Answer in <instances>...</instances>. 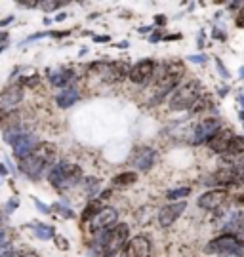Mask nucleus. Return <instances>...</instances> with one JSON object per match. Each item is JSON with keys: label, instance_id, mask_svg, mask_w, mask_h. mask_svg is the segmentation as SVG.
Returning a JSON list of instances; mask_svg holds the SVG:
<instances>
[{"label": "nucleus", "instance_id": "f257e3e1", "mask_svg": "<svg viewBox=\"0 0 244 257\" xmlns=\"http://www.w3.org/2000/svg\"><path fill=\"white\" fill-rule=\"evenodd\" d=\"M55 158H57V147H55L54 143L40 141L33 155H29L19 160V172L23 175H27L31 181H38L50 166L54 168L57 164Z\"/></svg>", "mask_w": 244, "mask_h": 257}, {"label": "nucleus", "instance_id": "f03ea898", "mask_svg": "<svg viewBox=\"0 0 244 257\" xmlns=\"http://www.w3.org/2000/svg\"><path fill=\"white\" fill-rule=\"evenodd\" d=\"M185 74V65L181 61H172V63L162 65V74L158 82L154 86V97L151 99V107L160 103L168 93L176 92L181 86V78Z\"/></svg>", "mask_w": 244, "mask_h": 257}, {"label": "nucleus", "instance_id": "7ed1b4c3", "mask_svg": "<svg viewBox=\"0 0 244 257\" xmlns=\"http://www.w3.org/2000/svg\"><path fill=\"white\" fill-rule=\"evenodd\" d=\"M48 181L57 191H65V189H72V187L80 185L84 181V172L78 164H71V162L61 160L50 170Z\"/></svg>", "mask_w": 244, "mask_h": 257}, {"label": "nucleus", "instance_id": "20e7f679", "mask_svg": "<svg viewBox=\"0 0 244 257\" xmlns=\"http://www.w3.org/2000/svg\"><path fill=\"white\" fill-rule=\"evenodd\" d=\"M130 242V227L126 223H117L115 227L103 230L96 238V246L103 253H120Z\"/></svg>", "mask_w": 244, "mask_h": 257}, {"label": "nucleus", "instance_id": "39448f33", "mask_svg": "<svg viewBox=\"0 0 244 257\" xmlns=\"http://www.w3.org/2000/svg\"><path fill=\"white\" fill-rule=\"evenodd\" d=\"M200 92H202V84L199 80H187V82H183L172 93V97H170V109L191 110L195 107V103L200 99Z\"/></svg>", "mask_w": 244, "mask_h": 257}, {"label": "nucleus", "instance_id": "423d86ee", "mask_svg": "<svg viewBox=\"0 0 244 257\" xmlns=\"http://www.w3.org/2000/svg\"><path fill=\"white\" fill-rule=\"evenodd\" d=\"M204 253H208V255L244 257V242L233 236V234H219L204 246Z\"/></svg>", "mask_w": 244, "mask_h": 257}, {"label": "nucleus", "instance_id": "0eeeda50", "mask_svg": "<svg viewBox=\"0 0 244 257\" xmlns=\"http://www.w3.org/2000/svg\"><path fill=\"white\" fill-rule=\"evenodd\" d=\"M132 67L128 61H98L90 65V73H96L105 82H120L128 78Z\"/></svg>", "mask_w": 244, "mask_h": 257}, {"label": "nucleus", "instance_id": "6e6552de", "mask_svg": "<svg viewBox=\"0 0 244 257\" xmlns=\"http://www.w3.org/2000/svg\"><path fill=\"white\" fill-rule=\"evenodd\" d=\"M223 128V122L217 116H208V118L200 120L199 124L193 128V134H191V145H202V143H208V139Z\"/></svg>", "mask_w": 244, "mask_h": 257}, {"label": "nucleus", "instance_id": "1a4fd4ad", "mask_svg": "<svg viewBox=\"0 0 244 257\" xmlns=\"http://www.w3.org/2000/svg\"><path fill=\"white\" fill-rule=\"evenodd\" d=\"M204 183L212 185V189H227L231 185H242L238 172L235 168H229V166H219L214 174L204 179Z\"/></svg>", "mask_w": 244, "mask_h": 257}, {"label": "nucleus", "instance_id": "9d476101", "mask_svg": "<svg viewBox=\"0 0 244 257\" xmlns=\"http://www.w3.org/2000/svg\"><path fill=\"white\" fill-rule=\"evenodd\" d=\"M227 196H229L227 189H210V191L202 193L197 198V206H199L200 210H206V211L219 210L225 204Z\"/></svg>", "mask_w": 244, "mask_h": 257}, {"label": "nucleus", "instance_id": "9b49d317", "mask_svg": "<svg viewBox=\"0 0 244 257\" xmlns=\"http://www.w3.org/2000/svg\"><path fill=\"white\" fill-rule=\"evenodd\" d=\"M153 253V244L147 234H136L124 248V257H151Z\"/></svg>", "mask_w": 244, "mask_h": 257}, {"label": "nucleus", "instance_id": "f8f14e48", "mask_svg": "<svg viewBox=\"0 0 244 257\" xmlns=\"http://www.w3.org/2000/svg\"><path fill=\"white\" fill-rule=\"evenodd\" d=\"M117 223H118V210L117 208H111V206H105V208L96 215V219L90 221V230L94 234H100L103 230L115 227Z\"/></svg>", "mask_w": 244, "mask_h": 257}, {"label": "nucleus", "instance_id": "ddd939ff", "mask_svg": "<svg viewBox=\"0 0 244 257\" xmlns=\"http://www.w3.org/2000/svg\"><path fill=\"white\" fill-rule=\"evenodd\" d=\"M185 210H187V202L185 200H181V202H170L168 206H162L160 211H158V225L162 229L172 227L174 223L183 215Z\"/></svg>", "mask_w": 244, "mask_h": 257}, {"label": "nucleus", "instance_id": "4468645a", "mask_svg": "<svg viewBox=\"0 0 244 257\" xmlns=\"http://www.w3.org/2000/svg\"><path fill=\"white\" fill-rule=\"evenodd\" d=\"M154 71H156V63L147 57V59H141L136 65H132V71L128 74V78L134 84H147L153 78Z\"/></svg>", "mask_w": 244, "mask_h": 257}, {"label": "nucleus", "instance_id": "2eb2a0df", "mask_svg": "<svg viewBox=\"0 0 244 257\" xmlns=\"http://www.w3.org/2000/svg\"><path fill=\"white\" fill-rule=\"evenodd\" d=\"M233 139H235V132L229 128H221L219 132H216L212 138L208 139V149L210 151H214L217 155H225L227 149L231 147V143H233Z\"/></svg>", "mask_w": 244, "mask_h": 257}, {"label": "nucleus", "instance_id": "dca6fc26", "mask_svg": "<svg viewBox=\"0 0 244 257\" xmlns=\"http://www.w3.org/2000/svg\"><path fill=\"white\" fill-rule=\"evenodd\" d=\"M23 101V86L12 84L6 90L0 92V110H14Z\"/></svg>", "mask_w": 244, "mask_h": 257}, {"label": "nucleus", "instance_id": "f3484780", "mask_svg": "<svg viewBox=\"0 0 244 257\" xmlns=\"http://www.w3.org/2000/svg\"><path fill=\"white\" fill-rule=\"evenodd\" d=\"M156 162V151L153 147H139L134 151L132 164L137 172H149Z\"/></svg>", "mask_w": 244, "mask_h": 257}, {"label": "nucleus", "instance_id": "a211bd4d", "mask_svg": "<svg viewBox=\"0 0 244 257\" xmlns=\"http://www.w3.org/2000/svg\"><path fill=\"white\" fill-rule=\"evenodd\" d=\"M38 138H36L35 134H31V132H25L21 138L14 143V156L18 158V160H21V158H25V156L33 155L35 153V149L38 147Z\"/></svg>", "mask_w": 244, "mask_h": 257}, {"label": "nucleus", "instance_id": "6ab92c4d", "mask_svg": "<svg viewBox=\"0 0 244 257\" xmlns=\"http://www.w3.org/2000/svg\"><path fill=\"white\" fill-rule=\"evenodd\" d=\"M80 101V93L74 86H69V88H63L61 92L55 93V105L59 109H69L74 103Z\"/></svg>", "mask_w": 244, "mask_h": 257}, {"label": "nucleus", "instance_id": "aec40b11", "mask_svg": "<svg viewBox=\"0 0 244 257\" xmlns=\"http://www.w3.org/2000/svg\"><path fill=\"white\" fill-rule=\"evenodd\" d=\"M50 84L55 86V88H69L72 86V82L76 80V74L72 73V71H67V69H61V71H54V73H50Z\"/></svg>", "mask_w": 244, "mask_h": 257}, {"label": "nucleus", "instance_id": "412c9836", "mask_svg": "<svg viewBox=\"0 0 244 257\" xmlns=\"http://www.w3.org/2000/svg\"><path fill=\"white\" fill-rule=\"evenodd\" d=\"M103 208H105V206L101 204L100 198H94V200H90V202L86 204V208H84V211H82V215H80L82 223L94 221V219H96V215H98V213H100Z\"/></svg>", "mask_w": 244, "mask_h": 257}, {"label": "nucleus", "instance_id": "4be33fe9", "mask_svg": "<svg viewBox=\"0 0 244 257\" xmlns=\"http://www.w3.org/2000/svg\"><path fill=\"white\" fill-rule=\"evenodd\" d=\"M136 181H137V172H122V174H117L111 179L113 187H130V185H134Z\"/></svg>", "mask_w": 244, "mask_h": 257}, {"label": "nucleus", "instance_id": "5701e85b", "mask_svg": "<svg viewBox=\"0 0 244 257\" xmlns=\"http://www.w3.org/2000/svg\"><path fill=\"white\" fill-rule=\"evenodd\" d=\"M82 185H84V191H86V194L90 196V200H94V198H98V196H100L101 179H98V177H84Z\"/></svg>", "mask_w": 244, "mask_h": 257}, {"label": "nucleus", "instance_id": "b1692460", "mask_svg": "<svg viewBox=\"0 0 244 257\" xmlns=\"http://www.w3.org/2000/svg\"><path fill=\"white\" fill-rule=\"evenodd\" d=\"M31 229L35 232V236H38L40 240H52L55 236V227L46 225V223H35Z\"/></svg>", "mask_w": 244, "mask_h": 257}, {"label": "nucleus", "instance_id": "393cba45", "mask_svg": "<svg viewBox=\"0 0 244 257\" xmlns=\"http://www.w3.org/2000/svg\"><path fill=\"white\" fill-rule=\"evenodd\" d=\"M23 134H25V130L21 128L19 124H14V126H8V128L4 130V138L2 139H4V143H8L10 147H14V143H16Z\"/></svg>", "mask_w": 244, "mask_h": 257}, {"label": "nucleus", "instance_id": "a878e982", "mask_svg": "<svg viewBox=\"0 0 244 257\" xmlns=\"http://www.w3.org/2000/svg\"><path fill=\"white\" fill-rule=\"evenodd\" d=\"M191 193H193L191 187H178V189H170V191L166 193V198H168L170 202H181V200H185L187 196H191Z\"/></svg>", "mask_w": 244, "mask_h": 257}, {"label": "nucleus", "instance_id": "bb28decb", "mask_svg": "<svg viewBox=\"0 0 244 257\" xmlns=\"http://www.w3.org/2000/svg\"><path fill=\"white\" fill-rule=\"evenodd\" d=\"M52 210L57 211V213H59L61 217H65V219H74V217H76V213H74L69 206H65V204H61V202L52 204Z\"/></svg>", "mask_w": 244, "mask_h": 257}, {"label": "nucleus", "instance_id": "cd10ccee", "mask_svg": "<svg viewBox=\"0 0 244 257\" xmlns=\"http://www.w3.org/2000/svg\"><path fill=\"white\" fill-rule=\"evenodd\" d=\"M19 84L23 86V88H35L40 84V76L36 73L33 74H21V78H19Z\"/></svg>", "mask_w": 244, "mask_h": 257}, {"label": "nucleus", "instance_id": "c85d7f7f", "mask_svg": "<svg viewBox=\"0 0 244 257\" xmlns=\"http://www.w3.org/2000/svg\"><path fill=\"white\" fill-rule=\"evenodd\" d=\"M216 69H217V73H219V76H221V78H225V80H229V78H231V73L227 71V67L223 65V61H221L219 57H216Z\"/></svg>", "mask_w": 244, "mask_h": 257}, {"label": "nucleus", "instance_id": "c756f323", "mask_svg": "<svg viewBox=\"0 0 244 257\" xmlns=\"http://www.w3.org/2000/svg\"><path fill=\"white\" fill-rule=\"evenodd\" d=\"M65 6V2H52V0H50V2H40V8L42 10H46V12H54V10H57V8H63Z\"/></svg>", "mask_w": 244, "mask_h": 257}, {"label": "nucleus", "instance_id": "7c9ffc66", "mask_svg": "<svg viewBox=\"0 0 244 257\" xmlns=\"http://www.w3.org/2000/svg\"><path fill=\"white\" fill-rule=\"evenodd\" d=\"M33 202H35L36 210L40 211V213H44V215L52 213V206H48V204H44L42 200H38V198H33Z\"/></svg>", "mask_w": 244, "mask_h": 257}, {"label": "nucleus", "instance_id": "2f4dec72", "mask_svg": "<svg viewBox=\"0 0 244 257\" xmlns=\"http://www.w3.org/2000/svg\"><path fill=\"white\" fill-rule=\"evenodd\" d=\"M54 242H55V246L61 249V251H67V249H69V242H67V238L61 236V234H55Z\"/></svg>", "mask_w": 244, "mask_h": 257}, {"label": "nucleus", "instance_id": "473e14b6", "mask_svg": "<svg viewBox=\"0 0 244 257\" xmlns=\"http://www.w3.org/2000/svg\"><path fill=\"white\" fill-rule=\"evenodd\" d=\"M187 59L195 65H202V63H206V61H208V55L206 54H195V55H189Z\"/></svg>", "mask_w": 244, "mask_h": 257}, {"label": "nucleus", "instance_id": "72a5a7b5", "mask_svg": "<svg viewBox=\"0 0 244 257\" xmlns=\"http://www.w3.org/2000/svg\"><path fill=\"white\" fill-rule=\"evenodd\" d=\"M46 37H52V31H40V33H35V35H31V37L25 40V44L33 42V40H40V38H46Z\"/></svg>", "mask_w": 244, "mask_h": 257}, {"label": "nucleus", "instance_id": "f704fd0d", "mask_svg": "<svg viewBox=\"0 0 244 257\" xmlns=\"http://www.w3.org/2000/svg\"><path fill=\"white\" fill-rule=\"evenodd\" d=\"M210 105H212V103H210V99H199L191 110H193V112H200V110H204L206 107H210Z\"/></svg>", "mask_w": 244, "mask_h": 257}, {"label": "nucleus", "instance_id": "c9c22d12", "mask_svg": "<svg viewBox=\"0 0 244 257\" xmlns=\"http://www.w3.org/2000/svg\"><path fill=\"white\" fill-rule=\"evenodd\" d=\"M212 38H216V40H221V42H225V40H227L225 31H223V29H219V27H216L214 31H212Z\"/></svg>", "mask_w": 244, "mask_h": 257}, {"label": "nucleus", "instance_id": "e433bc0d", "mask_svg": "<svg viewBox=\"0 0 244 257\" xmlns=\"http://www.w3.org/2000/svg\"><path fill=\"white\" fill-rule=\"evenodd\" d=\"M235 25L238 29H244V6L238 12H236V16H235Z\"/></svg>", "mask_w": 244, "mask_h": 257}, {"label": "nucleus", "instance_id": "4c0bfd02", "mask_svg": "<svg viewBox=\"0 0 244 257\" xmlns=\"http://www.w3.org/2000/svg\"><path fill=\"white\" fill-rule=\"evenodd\" d=\"M18 206H19L18 198H10L8 204H6V210H8V213H14V211L18 210Z\"/></svg>", "mask_w": 244, "mask_h": 257}, {"label": "nucleus", "instance_id": "58836bf2", "mask_svg": "<svg viewBox=\"0 0 244 257\" xmlns=\"http://www.w3.org/2000/svg\"><path fill=\"white\" fill-rule=\"evenodd\" d=\"M162 33H160V31H154V33H151V35H149V42H158V40H162Z\"/></svg>", "mask_w": 244, "mask_h": 257}, {"label": "nucleus", "instance_id": "ea45409f", "mask_svg": "<svg viewBox=\"0 0 244 257\" xmlns=\"http://www.w3.org/2000/svg\"><path fill=\"white\" fill-rule=\"evenodd\" d=\"M166 23H168V19L164 18V16H154V25H160V27H166Z\"/></svg>", "mask_w": 244, "mask_h": 257}, {"label": "nucleus", "instance_id": "a19ab883", "mask_svg": "<svg viewBox=\"0 0 244 257\" xmlns=\"http://www.w3.org/2000/svg\"><path fill=\"white\" fill-rule=\"evenodd\" d=\"M153 31H154L153 25H145V27H139V29H137V33H139V35H151Z\"/></svg>", "mask_w": 244, "mask_h": 257}, {"label": "nucleus", "instance_id": "79ce46f5", "mask_svg": "<svg viewBox=\"0 0 244 257\" xmlns=\"http://www.w3.org/2000/svg\"><path fill=\"white\" fill-rule=\"evenodd\" d=\"M229 90H231V88H229V86H225V84H223V86H219V88H217V95H219V97L223 99V97H225L227 93H229Z\"/></svg>", "mask_w": 244, "mask_h": 257}, {"label": "nucleus", "instance_id": "37998d69", "mask_svg": "<svg viewBox=\"0 0 244 257\" xmlns=\"http://www.w3.org/2000/svg\"><path fill=\"white\" fill-rule=\"evenodd\" d=\"M6 248H8V236H6V232H0V249Z\"/></svg>", "mask_w": 244, "mask_h": 257}, {"label": "nucleus", "instance_id": "c03bdc74", "mask_svg": "<svg viewBox=\"0 0 244 257\" xmlns=\"http://www.w3.org/2000/svg\"><path fill=\"white\" fill-rule=\"evenodd\" d=\"M94 42H98V44H100V42H111V37H109V35H96V37H94Z\"/></svg>", "mask_w": 244, "mask_h": 257}, {"label": "nucleus", "instance_id": "a18cd8bd", "mask_svg": "<svg viewBox=\"0 0 244 257\" xmlns=\"http://www.w3.org/2000/svg\"><path fill=\"white\" fill-rule=\"evenodd\" d=\"M111 46H115L117 50H128V48H130V42H128V40H120V42H117V44H111Z\"/></svg>", "mask_w": 244, "mask_h": 257}, {"label": "nucleus", "instance_id": "49530a36", "mask_svg": "<svg viewBox=\"0 0 244 257\" xmlns=\"http://www.w3.org/2000/svg\"><path fill=\"white\" fill-rule=\"evenodd\" d=\"M67 16H69L67 12H59L57 16H54V21H55V23H61V21H65V19H67Z\"/></svg>", "mask_w": 244, "mask_h": 257}, {"label": "nucleus", "instance_id": "de8ad7c7", "mask_svg": "<svg viewBox=\"0 0 244 257\" xmlns=\"http://www.w3.org/2000/svg\"><path fill=\"white\" fill-rule=\"evenodd\" d=\"M14 16H8V18H4V19H0V29L2 27H6V25H10V23H12V21H14Z\"/></svg>", "mask_w": 244, "mask_h": 257}, {"label": "nucleus", "instance_id": "09e8293b", "mask_svg": "<svg viewBox=\"0 0 244 257\" xmlns=\"http://www.w3.org/2000/svg\"><path fill=\"white\" fill-rule=\"evenodd\" d=\"M14 253H16L14 249H0V257H14Z\"/></svg>", "mask_w": 244, "mask_h": 257}, {"label": "nucleus", "instance_id": "8fccbe9b", "mask_svg": "<svg viewBox=\"0 0 244 257\" xmlns=\"http://www.w3.org/2000/svg\"><path fill=\"white\" fill-rule=\"evenodd\" d=\"M236 103L240 105V109L244 110V93L240 92V93H236Z\"/></svg>", "mask_w": 244, "mask_h": 257}, {"label": "nucleus", "instance_id": "3c124183", "mask_svg": "<svg viewBox=\"0 0 244 257\" xmlns=\"http://www.w3.org/2000/svg\"><path fill=\"white\" fill-rule=\"evenodd\" d=\"M235 204H236V206H244V193L242 194H236V196H235Z\"/></svg>", "mask_w": 244, "mask_h": 257}, {"label": "nucleus", "instance_id": "603ef678", "mask_svg": "<svg viewBox=\"0 0 244 257\" xmlns=\"http://www.w3.org/2000/svg\"><path fill=\"white\" fill-rule=\"evenodd\" d=\"M14 257H36L35 253H23V251H16Z\"/></svg>", "mask_w": 244, "mask_h": 257}, {"label": "nucleus", "instance_id": "864d4df0", "mask_svg": "<svg viewBox=\"0 0 244 257\" xmlns=\"http://www.w3.org/2000/svg\"><path fill=\"white\" fill-rule=\"evenodd\" d=\"M199 48H204V31L199 33Z\"/></svg>", "mask_w": 244, "mask_h": 257}, {"label": "nucleus", "instance_id": "5fc2aeb1", "mask_svg": "<svg viewBox=\"0 0 244 257\" xmlns=\"http://www.w3.org/2000/svg\"><path fill=\"white\" fill-rule=\"evenodd\" d=\"M8 33H0V44H4V42H8Z\"/></svg>", "mask_w": 244, "mask_h": 257}, {"label": "nucleus", "instance_id": "6e6d98bb", "mask_svg": "<svg viewBox=\"0 0 244 257\" xmlns=\"http://www.w3.org/2000/svg\"><path fill=\"white\" fill-rule=\"evenodd\" d=\"M181 35H168V37H164L162 40H180Z\"/></svg>", "mask_w": 244, "mask_h": 257}, {"label": "nucleus", "instance_id": "4d7b16f0", "mask_svg": "<svg viewBox=\"0 0 244 257\" xmlns=\"http://www.w3.org/2000/svg\"><path fill=\"white\" fill-rule=\"evenodd\" d=\"M8 168H4V164H0V175H8Z\"/></svg>", "mask_w": 244, "mask_h": 257}, {"label": "nucleus", "instance_id": "13d9d810", "mask_svg": "<svg viewBox=\"0 0 244 257\" xmlns=\"http://www.w3.org/2000/svg\"><path fill=\"white\" fill-rule=\"evenodd\" d=\"M238 78H240V80H244V65L238 69Z\"/></svg>", "mask_w": 244, "mask_h": 257}, {"label": "nucleus", "instance_id": "bf43d9fd", "mask_svg": "<svg viewBox=\"0 0 244 257\" xmlns=\"http://www.w3.org/2000/svg\"><path fill=\"white\" fill-rule=\"evenodd\" d=\"M120 253H103V257H118Z\"/></svg>", "mask_w": 244, "mask_h": 257}, {"label": "nucleus", "instance_id": "052dcab7", "mask_svg": "<svg viewBox=\"0 0 244 257\" xmlns=\"http://www.w3.org/2000/svg\"><path fill=\"white\" fill-rule=\"evenodd\" d=\"M52 21H54V19H52V18H46V19H44V25H50Z\"/></svg>", "mask_w": 244, "mask_h": 257}, {"label": "nucleus", "instance_id": "680f3d73", "mask_svg": "<svg viewBox=\"0 0 244 257\" xmlns=\"http://www.w3.org/2000/svg\"><path fill=\"white\" fill-rule=\"evenodd\" d=\"M4 50H6V46H2V48H0V54H2V52H4Z\"/></svg>", "mask_w": 244, "mask_h": 257}, {"label": "nucleus", "instance_id": "e2e57ef3", "mask_svg": "<svg viewBox=\"0 0 244 257\" xmlns=\"http://www.w3.org/2000/svg\"><path fill=\"white\" fill-rule=\"evenodd\" d=\"M223 257H229V255H223Z\"/></svg>", "mask_w": 244, "mask_h": 257}]
</instances>
